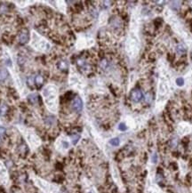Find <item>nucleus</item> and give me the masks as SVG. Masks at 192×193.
Listing matches in <instances>:
<instances>
[{"label": "nucleus", "mask_w": 192, "mask_h": 193, "mask_svg": "<svg viewBox=\"0 0 192 193\" xmlns=\"http://www.w3.org/2000/svg\"><path fill=\"white\" fill-rule=\"evenodd\" d=\"M28 40V33L26 30H22L20 33L19 36V41H20L21 44H25Z\"/></svg>", "instance_id": "11"}, {"label": "nucleus", "mask_w": 192, "mask_h": 193, "mask_svg": "<svg viewBox=\"0 0 192 193\" xmlns=\"http://www.w3.org/2000/svg\"><path fill=\"white\" fill-rule=\"evenodd\" d=\"M94 45V39L91 37H88L86 35L80 34L77 37V40L76 43L77 49H83L91 47Z\"/></svg>", "instance_id": "6"}, {"label": "nucleus", "mask_w": 192, "mask_h": 193, "mask_svg": "<svg viewBox=\"0 0 192 193\" xmlns=\"http://www.w3.org/2000/svg\"><path fill=\"white\" fill-rule=\"evenodd\" d=\"M29 45L36 51L39 53H47L51 49V44L44 37L39 35L36 31L32 30L30 33Z\"/></svg>", "instance_id": "3"}, {"label": "nucleus", "mask_w": 192, "mask_h": 193, "mask_svg": "<svg viewBox=\"0 0 192 193\" xmlns=\"http://www.w3.org/2000/svg\"><path fill=\"white\" fill-rule=\"evenodd\" d=\"M157 160H158V156H157V153H154L151 156V162L153 164H156L157 162Z\"/></svg>", "instance_id": "26"}, {"label": "nucleus", "mask_w": 192, "mask_h": 193, "mask_svg": "<svg viewBox=\"0 0 192 193\" xmlns=\"http://www.w3.org/2000/svg\"><path fill=\"white\" fill-rule=\"evenodd\" d=\"M28 100L29 101V102L32 103V104H36L38 102V95L36 94H29V96H28Z\"/></svg>", "instance_id": "14"}, {"label": "nucleus", "mask_w": 192, "mask_h": 193, "mask_svg": "<svg viewBox=\"0 0 192 193\" xmlns=\"http://www.w3.org/2000/svg\"><path fill=\"white\" fill-rule=\"evenodd\" d=\"M187 52V47L185 45L183 44H179L176 46V53L178 55H183Z\"/></svg>", "instance_id": "12"}, {"label": "nucleus", "mask_w": 192, "mask_h": 193, "mask_svg": "<svg viewBox=\"0 0 192 193\" xmlns=\"http://www.w3.org/2000/svg\"><path fill=\"white\" fill-rule=\"evenodd\" d=\"M118 129H119L120 131L124 132V131H126L127 126H126V125L125 124V123H120V124L118 125Z\"/></svg>", "instance_id": "25"}, {"label": "nucleus", "mask_w": 192, "mask_h": 193, "mask_svg": "<svg viewBox=\"0 0 192 193\" xmlns=\"http://www.w3.org/2000/svg\"><path fill=\"white\" fill-rule=\"evenodd\" d=\"M109 144L112 145V146H114V147L119 146V144H120V140H119V138H117V137L112 138L111 140H109Z\"/></svg>", "instance_id": "16"}, {"label": "nucleus", "mask_w": 192, "mask_h": 193, "mask_svg": "<svg viewBox=\"0 0 192 193\" xmlns=\"http://www.w3.org/2000/svg\"><path fill=\"white\" fill-rule=\"evenodd\" d=\"M70 138H71V142H72V143L73 144H77V142H78L80 136H79L78 134H72Z\"/></svg>", "instance_id": "20"}, {"label": "nucleus", "mask_w": 192, "mask_h": 193, "mask_svg": "<svg viewBox=\"0 0 192 193\" xmlns=\"http://www.w3.org/2000/svg\"><path fill=\"white\" fill-rule=\"evenodd\" d=\"M69 67L68 63H67L66 62H64V61H61V62H59V63H58V68L60 69H67Z\"/></svg>", "instance_id": "17"}, {"label": "nucleus", "mask_w": 192, "mask_h": 193, "mask_svg": "<svg viewBox=\"0 0 192 193\" xmlns=\"http://www.w3.org/2000/svg\"><path fill=\"white\" fill-rule=\"evenodd\" d=\"M170 91V84L169 80L167 79V76L165 74H162L159 79L158 83V89H157V105H163L165 101V99L167 98V95Z\"/></svg>", "instance_id": "4"}, {"label": "nucleus", "mask_w": 192, "mask_h": 193, "mask_svg": "<svg viewBox=\"0 0 192 193\" xmlns=\"http://www.w3.org/2000/svg\"><path fill=\"white\" fill-rule=\"evenodd\" d=\"M139 12L135 11L132 15L130 31L126 42V50L128 56L132 59L135 58L140 51V38L138 35L139 30Z\"/></svg>", "instance_id": "1"}, {"label": "nucleus", "mask_w": 192, "mask_h": 193, "mask_svg": "<svg viewBox=\"0 0 192 193\" xmlns=\"http://www.w3.org/2000/svg\"><path fill=\"white\" fill-rule=\"evenodd\" d=\"M8 76V71L5 69H0V81H4L6 79Z\"/></svg>", "instance_id": "15"}, {"label": "nucleus", "mask_w": 192, "mask_h": 193, "mask_svg": "<svg viewBox=\"0 0 192 193\" xmlns=\"http://www.w3.org/2000/svg\"><path fill=\"white\" fill-rule=\"evenodd\" d=\"M172 10H178L180 8V2L178 1H174L172 2Z\"/></svg>", "instance_id": "24"}, {"label": "nucleus", "mask_w": 192, "mask_h": 193, "mask_svg": "<svg viewBox=\"0 0 192 193\" xmlns=\"http://www.w3.org/2000/svg\"><path fill=\"white\" fill-rule=\"evenodd\" d=\"M57 5V7L59 8V10L62 13H65L66 11V5H65V2L64 1H56L55 2Z\"/></svg>", "instance_id": "13"}, {"label": "nucleus", "mask_w": 192, "mask_h": 193, "mask_svg": "<svg viewBox=\"0 0 192 193\" xmlns=\"http://www.w3.org/2000/svg\"><path fill=\"white\" fill-rule=\"evenodd\" d=\"M61 145L62 149H68L70 148V142L67 140H62L61 142Z\"/></svg>", "instance_id": "21"}, {"label": "nucleus", "mask_w": 192, "mask_h": 193, "mask_svg": "<svg viewBox=\"0 0 192 193\" xmlns=\"http://www.w3.org/2000/svg\"><path fill=\"white\" fill-rule=\"evenodd\" d=\"M32 79H34V77H30V79H29V85H32L34 83V80H32Z\"/></svg>", "instance_id": "29"}, {"label": "nucleus", "mask_w": 192, "mask_h": 193, "mask_svg": "<svg viewBox=\"0 0 192 193\" xmlns=\"http://www.w3.org/2000/svg\"><path fill=\"white\" fill-rule=\"evenodd\" d=\"M184 83H185V81H184V79H183V77H180L176 79V85L178 86H184Z\"/></svg>", "instance_id": "22"}, {"label": "nucleus", "mask_w": 192, "mask_h": 193, "mask_svg": "<svg viewBox=\"0 0 192 193\" xmlns=\"http://www.w3.org/2000/svg\"><path fill=\"white\" fill-rule=\"evenodd\" d=\"M147 193H162L161 190H159L158 187H157L156 185L153 184H148V189H147Z\"/></svg>", "instance_id": "10"}, {"label": "nucleus", "mask_w": 192, "mask_h": 193, "mask_svg": "<svg viewBox=\"0 0 192 193\" xmlns=\"http://www.w3.org/2000/svg\"><path fill=\"white\" fill-rule=\"evenodd\" d=\"M35 82L38 85H42L43 82H44V79H43L42 76L38 75V76H36V77H35Z\"/></svg>", "instance_id": "23"}, {"label": "nucleus", "mask_w": 192, "mask_h": 193, "mask_svg": "<svg viewBox=\"0 0 192 193\" xmlns=\"http://www.w3.org/2000/svg\"><path fill=\"white\" fill-rule=\"evenodd\" d=\"M7 110H8L7 106L5 104H2L0 106V116H5L6 112H7Z\"/></svg>", "instance_id": "18"}, {"label": "nucleus", "mask_w": 192, "mask_h": 193, "mask_svg": "<svg viewBox=\"0 0 192 193\" xmlns=\"http://www.w3.org/2000/svg\"><path fill=\"white\" fill-rule=\"evenodd\" d=\"M58 87L54 85H47L42 91V96L46 108L52 113H57L58 110Z\"/></svg>", "instance_id": "2"}, {"label": "nucleus", "mask_w": 192, "mask_h": 193, "mask_svg": "<svg viewBox=\"0 0 192 193\" xmlns=\"http://www.w3.org/2000/svg\"><path fill=\"white\" fill-rule=\"evenodd\" d=\"M106 21H107V14H105V13L101 14V15H100V25L105 24V23H106Z\"/></svg>", "instance_id": "19"}, {"label": "nucleus", "mask_w": 192, "mask_h": 193, "mask_svg": "<svg viewBox=\"0 0 192 193\" xmlns=\"http://www.w3.org/2000/svg\"><path fill=\"white\" fill-rule=\"evenodd\" d=\"M69 82L71 87H73L74 89L77 91H83L85 87V79L82 77L81 75H79L74 69H71V72L70 75V79H69Z\"/></svg>", "instance_id": "5"}, {"label": "nucleus", "mask_w": 192, "mask_h": 193, "mask_svg": "<svg viewBox=\"0 0 192 193\" xmlns=\"http://www.w3.org/2000/svg\"><path fill=\"white\" fill-rule=\"evenodd\" d=\"M151 100H152V94H150V93H148L145 96V101H147V102H150Z\"/></svg>", "instance_id": "27"}, {"label": "nucleus", "mask_w": 192, "mask_h": 193, "mask_svg": "<svg viewBox=\"0 0 192 193\" xmlns=\"http://www.w3.org/2000/svg\"><path fill=\"white\" fill-rule=\"evenodd\" d=\"M131 99L133 102H139L142 99V93L141 90L139 89H135L132 92L131 94Z\"/></svg>", "instance_id": "8"}, {"label": "nucleus", "mask_w": 192, "mask_h": 193, "mask_svg": "<svg viewBox=\"0 0 192 193\" xmlns=\"http://www.w3.org/2000/svg\"><path fill=\"white\" fill-rule=\"evenodd\" d=\"M189 130H190V128H189V125L186 124H181V125H179V126H178V133L180 134H182V135L188 134L189 132Z\"/></svg>", "instance_id": "9"}, {"label": "nucleus", "mask_w": 192, "mask_h": 193, "mask_svg": "<svg viewBox=\"0 0 192 193\" xmlns=\"http://www.w3.org/2000/svg\"><path fill=\"white\" fill-rule=\"evenodd\" d=\"M71 107H72L73 110H75L76 112H80L83 110V101H82L80 97L77 96L73 99L72 103H71Z\"/></svg>", "instance_id": "7"}, {"label": "nucleus", "mask_w": 192, "mask_h": 193, "mask_svg": "<svg viewBox=\"0 0 192 193\" xmlns=\"http://www.w3.org/2000/svg\"><path fill=\"white\" fill-rule=\"evenodd\" d=\"M5 133V129L4 128V127H1L0 126V136H3L4 134Z\"/></svg>", "instance_id": "28"}]
</instances>
